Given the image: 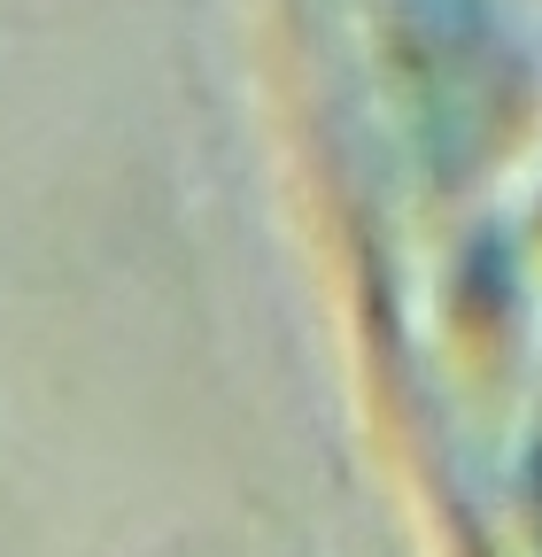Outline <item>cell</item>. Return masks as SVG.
<instances>
[{
	"instance_id": "6da1fadb",
	"label": "cell",
	"mask_w": 542,
	"mask_h": 557,
	"mask_svg": "<svg viewBox=\"0 0 542 557\" xmlns=\"http://www.w3.org/2000/svg\"><path fill=\"white\" fill-rule=\"evenodd\" d=\"M489 557H542V295L512 325L457 449Z\"/></svg>"
}]
</instances>
